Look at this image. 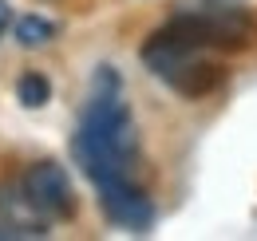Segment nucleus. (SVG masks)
Returning a JSON list of instances; mask_svg holds the SVG:
<instances>
[{
	"instance_id": "39448f33",
	"label": "nucleus",
	"mask_w": 257,
	"mask_h": 241,
	"mask_svg": "<svg viewBox=\"0 0 257 241\" xmlns=\"http://www.w3.org/2000/svg\"><path fill=\"white\" fill-rule=\"evenodd\" d=\"M99 210L111 225L127 229V233H147L155 225V206L151 198L135 186L131 178H119V182H107L99 186Z\"/></svg>"
},
{
	"instance_id": "f03ea898",
	"label": "nucleus",
	"mask_w": 257,
	"mask_h": 241,
	"mask_svg": "<svg viewBox=\"0 0 257 241\" xmlns=\"http://www.w3.org/2000/svg\"><path fill=\"white\" fill-rule=\"evenodd\" d=\"M143 63L159 75L162 83H170L186 99L210 95V91L222 83V67L214 60H206L202 48H190V44H182L178 36H170V32H162V28L143 44Z\"/></svg>"
},
{
	"instance_id": "6e6552de",
	"label": "nucleus",
	"mask_w": 257,
	"mask_h": 241,
	"mask_svg": "<svg viewBox=\"0 0 257 241\" xmlns=\"http://www.w3.org/2000/svg\"><path fill=\"white\" fill-rule=\"evenodd\" d=\"M16 95H20V103H24L28 111H36V107H44V103L52 99V83H48L44 71H24L20 83H16Z\"/></svg>"
},
{
	"instance_id": "7ed1b4c3",
	"label": "nucleus",
	"mask_w": 257,
	"mask_h": 241,
	"mask_svg": "<svg viewBox=\"0 0 257 241\" xmlns=\"http://www.w3.org/2000/svg\"><path fill=\"white\" fill-rule=\"evenodd\" d=\"M162 32L178 36L190 48H241L249 40V16L241 8H202V12H182L174 20H166Z\"/></svg>"
},
{
	"instance_id": "20e7f679",
	"label": "nucleus",
	"mask_w": 257,
	"mask_h": 241,
	"mask_svg": "<svg viewBox=\"0 0 257 241\" xmlns=\"http://www.w3.org/2000/svg\"><path fill=\"white\" fill-rule=\"evenodd\" d=\"M20 186H24L28 202H32L48 221L75 217V190H71V178H67V170L60 162H52V158H48V162H32V166L24 170Z\"/></svg>"
},
{
	"instance_id": "1a4fd4ad",
	"label": "nucleus",
	"mask_w": 257,
	"mask_h": 241,
	"mask_svg": "<svg viewBox=\"0 0 257 241\" xmlns=\"http://www.w3.org/2000/svg\"><path fill=\"white\" fill-rule=\"evenodd\" d=\"M111 91H123V79L115 67H95V79H91V95H111Z\"/></svg>"
},
{
	"instance_id": "423d86ee",
	"label": "nucleus",
	"mask_w": 257,
	"mask_h": 241,
	"mask_svg": "<svg viewBox=\"0 0 257 241\" xmlns=\"http://www.w3.org/2000/svg\"><path fill=\"white\" fill-rule=\"evenodd\" d=\"M0 217L16 229H24V237H48V217L36 210L24 194V186H0Z\"/></svg>"
},
{
	"instance_id": "9b49d317",
	"label": "nucleus",
	"mask_w": 257,
	"mask_h": 241,
	"mask_svg": "<svg viewBox=\"0 0 257 241\" xmlns=\"http://www.w3.org/2000/svg\"><path fill=\"white\" fill-rule=\"evenodd\" d=\"M16 237H24V229H16V225L0 221V241H16Z\"/></svg>"
},
{
	"instance_id": "9d476101",
	"label": "nucleus",
	"mask_w": 257,
	"mask_h": 241,
	"mask_svg": "<svg viewBox=\"0 0 257 241\" xmlns=\"http://www.w3.org/2000/svg\"><path fill=\"white\" fill-rule=\"evenodd\" d=\"M12 28V8H8V0H0V36Z\"/></svg>"
},
{
	"instance_id": "f257e3e1",
	"label": "nucleus",
	"mask_w": 257,
	"mask_h": 241,
	"mask_svg": "<svg viewBox=\"0 0 257 241\" xmlns=\"http://www.w3.org/2000/svg\"><path fill=\"white\" fill-rule=\"evenodd\" d=\"M71 154L75 166L95 182V190L107 182L131 178V166L139 158V131L119 91L87 99L79 115V131L71 139Z\"/></svg>"
},
{
	"instance_id": "0eeeda50",
	"label": "nucleus",
	"mask_w": 257,
	"mask_h": 241,
	"mask_svg": "<svg viewBox=\"0 0 257 241\" xmlns=\"http://www.w3.org/2000/svg\"><path fill=\"white\" fill-rule=\"evenodd\" d=\"M56 24H52V20H48V16H20V20H16V44H20V48H44V44H52V40H56Z\"/></svg>"
}]
</instances>
